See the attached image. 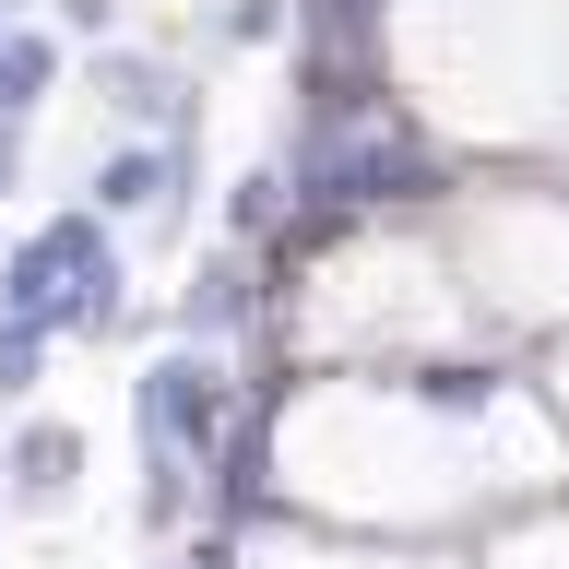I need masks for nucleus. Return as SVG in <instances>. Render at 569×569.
<instances>
[{
	"label": "nucleus",
	"mask_w": 569,
	"mask_h": 569,
	"mask_svg": "<svg viewBox=\"0 0 569 569\" xmlns=\"http://www.w3.org/2000/svg\"><path fill=\"white\" fill-rule=\"evenodd\" d=\"M24 131H36V119H12V107H0V190L24 178Z\"/></svg>",
	"instance_id": "nucleus-11"
},
{
	"label": "nucleus",
	"mask_w": 569,
	"mask_h": 569,
	"mask_svg": "<svg viewBox=\"0 0 569 569\" xmlns=\"http://www.w3.org/2000/svg\"><path fill=\"white\" fill-rule=\"evenodd\" d=\"M48 96H60V36H48V24H24L12 48H0V107H12V119H36Z\"/></svg>",
	"instance_id": "nucleus-6"
},
{
	"label": "nucleus",
	"mask_w": 569,
	"mask_h": 569,
	"mask_svg": "<svg viewBox=\"0 0 569 569\" xmlns=\"http://www.w3.org/2000/svg\"><path fill=\"white\" fill-rule=\"evenodd\" d=\"M238 403H249V380H238L213 345L178 332L167 356H142V380H131V439H178V451L213 462V439L238 427Z\"/></svg>",
	"instance_id": "nucleus-2"
},
{
	"label": "nucleus",
	"mask_w": 569,
	"mask_h": 569,
	"mask_svg": "<svg viewBox=\"0 0 569 569\" xmlns=\"http://www.w3.org/2000/svg\"><path fill=\"white\" fill-rule=\"evenodd\" d=\"M0 309L48 320L60 345H119V332L142 320L131 309V249H119V226H107L96 202H60L12 261H0Z\"/></svg>",
	"instance_id": "nucleus-1"
},
{
	"label": "nucleus",
	"mask_w": 569,
	"mask_h": 569,
	"mask_svg": "<svg viewBox=\"0 0 569 569\" xmlns=\"http://www.w3.org/2000/svg\"><path fill=\"white\" fill-rule=\"evenodd\" d=\"M167 569H249V546H238V533H202V546H178Z\"/></svg>",
	"instance_id": "nucleus-10"
},
{
	"label": "nucleus",
	"mask_w": 569,
	"mask_h": 569,
	"mask_svg": "<svg viewBox=\"0 0 569 569\" xmlns=\"http://www.w3.org/2000/svg\"><path fill=\"white\" fill-rule=\"evenodd\" d=\"M213 36H226V48H284V36H297V0H226Z\"/></svg>",
	"instance_id": "nucleus-8"
},
{
	"label": "nucleus",
	"mask_w": 569,
	"mask_h": 569,
	"mask_svg": "<svg viewBox=\"0 0 569 569\" xmlns=\"http://www.w3.org/2000/svg\"><path fill=\"white\" fill-rule=\"evenodd\" d=\"M12 36H24V0H0V48H12Z\"/></svg>",
	"instance_id": "nucleus-12"
},
{
	"label": "nucleus",
	"mask_w": 569,
	"mask_h": 569,
	"mask_svg": "<svg viewBox=\"0 0 569 569\" xmlns=\"http://www.w3.org/2000/svg\"><path fill=\"white\" fill-rule=\"evenodd\" d=\"M83 83H96V107L119 131H202V71L154 60V48H119V36H107L96 60H83Z\"/></svg>",
	"instance_id": "nucleus-3"
},
{
	"label": "nucleus",
	"mask_w": 569,
	"mask_h": 569,
	"mask_svg": "<svg viewBox=\"0 0 569 569\" xmlns=\"http://www.w3.org/2000/svg\"><path fill=\"white\" fill-rule=\"evenodd\" d=\"M0 487H12L24 522L71 510V498H83V427H71V416H24V427H12V451H0Z\"/></svg>",
	"instance_id": "nucleus-4"
},
{
	"label": "nucleus",
	"mask_w": 569,
	"mask_h": 569,
	"mask_svg": "<svg viewBox=\"0 0 569 569\" xmlns=\"http://www.w3.org/2000/svg\"><path fill=\"white\" fill-rule=\"evenodd\" d=\"M297 226V167H238L226 178V238L238 249H284Z\"/></svg>",
	"instance_id": "nucleus-5"
},
{
	"label": "nucleus",
	"mask_w": 569,
	"mask_h": 569,
	"mask_svg": "<svg viewBox=\"0 0 569 569\" xmlns=\"http://www.w3.org/2000/svg\"><path fill=\"white\" fill-rule=\"evenodd\" d=\"M0 522H12V487H0Z\"/></svg>",
	"instance_id": "nucleus-13"
},
{
	"label": "nucleus",
	"mask_w": 569,
	"mask_h": 569,
	"mask_svg": "<svg viewBox=\"0 0 569 569\" xmlns=\"http://www.w3.org/2000/svg\"><path fill=\"white\" fill-rule=\"evenodd\" d=\"M119 12H131V0H60V36H83V48H107V36H119Z\"/></svg>",
	"instance_id": "nucleus-9"
},
{
	"label": "nucleus",
	"mask_w": 569,
	"mask_h": 569,
	"mask_svg": "<svg viewBox=\"0 0 569 569\" xmlns=\"http://www.w3.org/2000/svg\"><path fill=\"white\" fill-rule=\"evenodd\" d=\"M48 356H60V332H48V320H12V309H0V403H36Z\"/></svg>",
	"instance_id": "nucleus-7"
}]
</instances>
